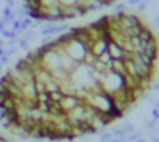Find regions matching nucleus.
<instances>
[{"instance_id":"nucleus-5","label":"nucleus","mask_w":159,"mask_h":142,"mask_svg":"<svg viewBox=\"0 0 159 142\" xmlns=\"http://www.w3.org/2000/svg\"><path fill=\"white\" fill-rule=\"evenodd\" d=\"M6 5H8V6H13V5H14V0H6Z\"/></svg>"},{"instance_id":"nucleus-1","label":"nucleus","mask_w":159,"mask_h":142,"mask_svg":"<svg viewBox=\"0 0 159 142\" xmlns=\"http://www.w3.org/2000/svg\"><path fill=\"white\" fill-rule=\"evenodd\" d=\"M157 57V40L136 14L114 13L71 28L0 77V120L34 139L96 133L150 88Z\"/></svg>"},{"instance_id":"nucleus-3","label":"nucleus","mask_w":159,"mask_h":142,"mask_svg":"<svg viewBox=\"0 0 159 142\" xmlns=\"http://www.w3.org/2000/svg\"><path fill=\"white\" fill-rule=\"evenodd\" d=\"M139 2H141V0H128V3H130V5H137Z\"/></svg>"},{"instance_id":"nucleus-2","label":"nucleus","mask_w":159,"mask_h":142,"mask_svg":"<svg viewBox=\"0 0 159 142\" xmlns=\"http://www.w3.org/2000/svg\"><path fill=\"white\" fill-rule=\"evenodd\" d=\"M114 13H125V6L120 3V5H116L114 6Z\"/></svg>"},{"instance_id":"nucleus-4","label":"nucleus","mask_w":159,"mask_h":142,"mask_svg":"<svg viewBox=\"0 0 159 142\" xmlns=\"http://www.w3.org/2000/svg\"><path fill=\"white\" fill-rule=\"evenodd\" d=\"M0 142H11V140H8L5 136H2V134H0Z\"/></svg>"}]
</instances>
